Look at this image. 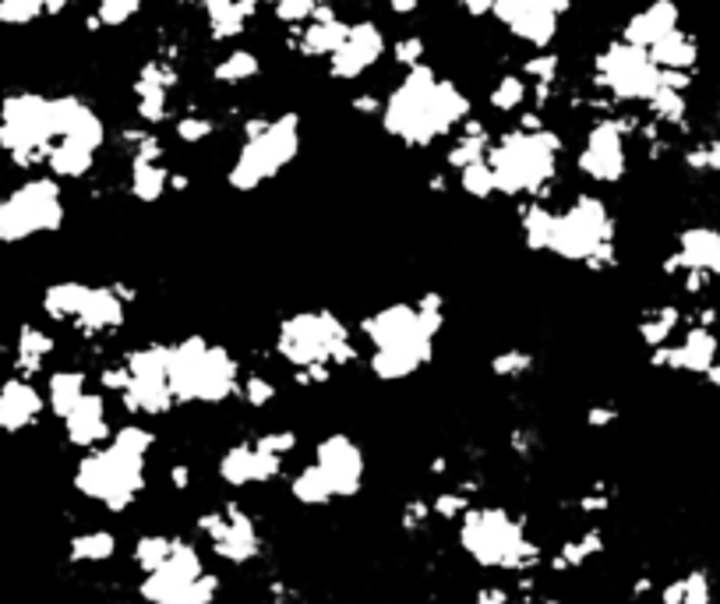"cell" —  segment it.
Returning <instances> with one entry per match:
<instances>
[{
    "label": "cell",
    "instance_id": "cell-1",
    "mask_svg": "<svg viewBox=\"0 0 720 604\" xmlns=\"http://www.w3.org/2000/svg\"><path fill=\"white\" fill-rule=\"evenodd\" d=\"M473 103L453 78H438L431 64L403 71L392 92L381 100V127L407 149H431L442 138H453L462 121H470Z\"/></svg>",
    "mask_w": 720,
    "mask_h": 604
},
{
    "label": "cell",
    "instance_id": "cell-2",
    "mask_svg": "<svg viewBox=\"0 0 720 604\" xmlns=\"http://www.w3.org/2000/svg\"><path fill=\"white\" fill-rule=\"evenodd\" d=\"M488 163L494 170V184L505 198H534L548 202L558 184V163H562V138L544 127H508L494 135Z\"/></svg>",
    "mask_w": 720,
    "mask_h": 604
},
{
    "label": "cell",
    "instance_id": "cell-3",
    "mask_svg": "<svg viewBox=\"0 0 720 604\" xmlns=\"http://www.w3.org/2000/svg\"><path fill=\"white\" fill-rule=\"evenodd\" d=\"M240 361L230 346L209 343L205 337H184L170 343L167 381L178 403H227L240 392Z\"/></svg>",
    "mask_w": 720,
    "mask_h": 604
},
{
    "label": "cell",
    "instance_id": "cell-4",
    "mask_svg": "<svg viewBox=\"0 0 720 604\" xmlns=\"http://www.w3.org/2000/svg\"><path fill=\"white\" fill-rule=\"evenodd\" d=\"M276 357L290 368H308V364H332V368H350L361 361V346L354 329L329 308H308L286 315L276 326Z\"/></svg>",
    "mask_w": 720,
    "mask_h": 604
},
{
    "label": "cell",
    "instance_id": "cell-5",
    "mask_svg": "<svg viewBox=\"0 0 720 604\" xmlns=\"http://www.w3.org/2000/svg\"><path fill=\"white\" fill-rule=\"evenodd\" d=\"M300 152V114L283 110V114L268 117L259 132L244 138V146L227 167V184L237 195H251V191L265 187L272 178H279Z\"/></svg>",
    "mask_w": 720,
    "mask_h": 604
},
{
    "label": "cell",
    "instance_id": "cell-6",
    "mask_svg": "<svg viewBox=\"0 0 720 604\" xmlns=\"http://www.w3.org/2000/svg\"><path fill=\"white\" fill-rule=\"evenodd\" d=\"M68 219L64 184L50 173H28L22 184L0 195V244H25L32 237L60 233Z\"/></svg>",
    "mask_w": 720,
    "mask_h": 604
},
{
    "label": "cell",
    "instance_id": "cell-7",
    "mask_svg": "<svg viewBox=\"0 0 720 604\" xmlns=\"http://www.w3.org/2000/svg\"><path fill=\"white\" fill-rule=\"evenodd\" d=\"M54 146L50 124V95L43 92H8L0 100V156L14 170L36 173L46 167V156Z\"/></svg>",
    "mask_w": 720,
    "mask_h": 604
},
{
    "label": "cell",
    "instance_id": "cell-8",
    "mask_svg": "<svg viewBox=\"0 0 720 604\" xmlns=\"http://www.w3.org/2000/svg\"><path fill=\"white\" fill-rule=\"evenodd\" d=\"M459 545L484 569L523 572L540 559V551L526 537L523 523L512 520L505 509H467L459 520Z\"/></svg>",
    "mask_w": 720,
    "mask_h": 604
},
{
    "label": "cell",
    "instance_id": "cell-9",
    "mask_svg": "<svg viewBox=\"0 0 720 604\" xmlns=\"http://www.w3.org/2000/svg\"><path fill=\"white\" fill-rule=\"evenodd\" d=\"M75 488L85 499L106 505L110 513H124L146 488V456L124 453L121 445H95L75 470Z\"/></svg>",
    "mask_w": 720,
    "mask_h": 604
},
{
    "label": "cell",
    "instance_id": "cell-10",
    "mask_svg": "<svg viewBox=\"0 0 720 604\" xmlns=\"http://www.w3.org/2000/svg\"><path fill=\"white\" fill-rule=\"evenodd\" d=\"M615 241V216L601 195H575L562 213L555 209L548 254L562 262H586L601 244Z\"/></svg>",
    "mask_w": 720,
    "mask_h": 604
},
{
    "label": "cell",
    "instance_id": "cell-11",
    "mask_svg": "<svg viewBox=\"0 0 720 604\" xmlns=\"http://www.w3.org/2000/svg\"><path fill=\"white\" fill-rule=\"evenodd\" d=\"M594 89L615 103H647L661 89V68L643 46L615 39L594 57Z\"/></svg>",
    "mask_w": 720,
    "mask_h": 604
},
{
    "label": "cell",
    "instance_id": "cell-12",
    "mask_svg": "<svg viewBox=\"0 0 720 604\" xmlns=\"http://www.w3.org/2000/svg\"><path fill=\"white\" fill-rule=\"evenodd\" d=\"M639 132L636 117H597L583 138V149L575 152V170L594 184H618L629 173V135Z\"/></svg>",
    "mask_w": 720,
    "mask_h": 604
},
{
    "label": "cell",
    "instance_id": "cell-13",
    "mask_svg": "<svg viewBox=\"0 0 720 604\" xmlns=\"http://www.w3.org/2000/svg\"><path fill=\"white\" fill-rule=\"evenodd\" d=\"M386 50H389V39L378 22L372 19L350 22L346 39L340 43V50L329 57V75L335 82H357L361 75H367L381 57H386Z\"/></svg>",
    "mask_w": 720,
    "mask_h": 604
},
{
    "label": "cell",
    "instance_id": "cell-14",
    "mask_svg": "<svg viewBox=\"0 0 720 604\" xmlns=\"http://www.w3.org/2000/svg\"><path fill=\"white\" fill-rule=\"evenodd\" d=\"M315 467L322 470L335 499L357 495L364 485V453L350 435H325L315 445Z\"/></svg>",
    "mask_w": 720,
    "mask_h": 604
},
{
    "label": "cell",
    "instance_id": "cell-15",
    "mask_svg": "<svg viewBox=\"0 0 720 604\" xmlns=\"http://www.w3.org/2000/svg\"><path fill=\"white\" fill-rule=\"evenodd\" d=\"M491 14L508 29L512 39L534 50H548L558 36V14L544 0H494Z\"/></svg>",
    "mask_w": 720,
    "mask_h": 604
},
{
    "label": "cell",
    "instance_id": "cell-16",
    "mask_svg": "<svg viewBox=\"0 0 720 604\" xmlns=\"http://www.w3.org/2000/svg\"><path fill=\"white\" fill-rule=\"evenodd\" d=\"M50 124H54V141H82V146L100 152L106 146V121L95 114V106L85 103L82 95H50Z\"/></svg>",
    "mask_w": 720,
    "mask_h": 604
},
{
    "label": "cell",
    "instance_id": "cell-17",
    "mask_svg": "<svg viewBox=\"0 0 720 604\" xmlns=\"http://www.w3.org/2000/svg\"><path fill=\"white\" fill-rule=\"evenodd\" d=\"M431 357H435V337H410L389 346H375L367 354V372H372L378 381H403L410 375H418L421 368H427Z\"/></svg>",
    "mask_w": 720,
    "mask_h": 604
},
{
    "label": "cell",
    "instance_id": "cell-18",
    "mask_svg": "<svg viewBox=\"0 0 720 604\" xmlns=\"http://www.w3.org/2000/svg\"><path fill=\"white\" fill-rule=\"evenodd\" d=\"M124 322H127V300L114 290V283H100V286L92 283L85 305L71 326L82 340L95 343V340H106V337H114V332H121Z\"/></svg>",
    "mask_w": 720,
    "mask_h": 604
},
{
    "label": "cell",
    "instance_id": "cell-19",
    "mask_svg": "<svg viewBox=\"0 0 720 604\" xmlns=\"http://www.w3.org/2000/svg\"><path fill=\"white\" fill-rule=\"evenodd\" d=\"M43 410H46V396L36 386V378L8 375L0 381V432L4 435H19L25 428L39 424Z\"/></svg>",
    "mask_w": 720,
    "mask_h": 604
},
{
    "label": "cell",
    "instance_id": "cell-20",
    "mask_svg": "<svg viewBox=\"0 0 720 604\" xmlns=\"http://www.w3.org/2000/svg\"><path fill=\"white\" fill-rule=\"evenodd\" d=\"M283 474V456H272L259 445L237 442L219 456V477L230 488H248V485H268Z\"/></svg>",
    "mask_w": 720,
    "mask_h": 604
},
{
    "label": "cell",
    "instance_id": "cell-21",
    "mask_svg": "<svg viewBox=\"0 0 720 604\" xmlns=\"http://www.w3.org/2000/svg\"><path fill=\"white\" fill-rule=\"evenodd\" d=\"M290 32H294V50L300 57H311V60L325 57L329 60L335 50H340V43L346 39L350 22H343L340 14H335V8H329V0H325V4H318V11L311 14V22H304Z\"/></svg>",
    "mask_w": 720,
    "mask_h": 604
},
{
    "label": "cell",
    "instance_id": "cell-22",
    "mask_svg": "<svg viewBox=\"0 0 720 604\" xmlns=\"http://www.w3.org/2000/svg\"><path fill=\"white\" fill-rule=\"evenodd\" d=\"M57 354V337L39 322H22L11 343V375L39 378Z\"/></svg>",
    "mask_w": 720,
    "mask_h": 604
},
{
    "label": "cell",
    "instance_id": "cell-23",
    "mask_svg": "<svg viewBox=\"0 0 720 604\" xmlns=\"http://www.w3.org/2000/svg\"><path fill=\"white\" fill-rule=\"evenodd\" d=\"M64 435H68L71 445L78 449H95L103 445L114 428H110V413H106V396L103 392H85L78 407L64 418Z\"/></svg>",
    "mask_w": 720,
    "mask_h": 604
},
{
    "label": "cell",
    "instance_id": "cell-24",
    "mask_svg": "<svg viewBox=\"0 0 720 604\" xmlns=\"http://www.w3.org/2000/svg\"><path fill=\"white\" fill-rule=\"evenodd\" d=\"M678 29V4L675 0H653L643 11H636L632 19L621 29V39L632 43V46H643L650 50L653 43L664 39L667 32Z\"/></svg>",
    "mask_w": 720,
    "mask_h": 604
},
{
    "label": "cell",
    "instance_id": "cell-25",
    "mask_svg": "<svg viewBox=\"0 0 720 604\" xmlns=\"http://www.w3.org/2000/svg\"><path fill=\"white\" fill-rule=\"evenodd\" d=\"M491 141H494V135H491V127H488L484 121H477V117L462 121V124L456 127L449 149H445V167H449V170H462V167L477 163V159H488Z\"/></svg>",
    "mask_w": 720,
    "mask_h": 604
},
{
    "label": "cell",
    "instance_id": "cell-26",
    "mask_svg": "<svg viewBox=\"0 0 720 604\" xmlns=\"http://www.w3.org/2000/svg\"><path fill=\"white\" fill-rule=\"evenodd\" d=\"M89 286L85 280H57L43 290L39 297V311L46 322H60V326H71L78 311H82L85 297H89Z\"/></svg>",
    "mask_w": 720,
    "mask_h": 604
},
{
    "label": "cell",
    "instance_id": "cell-27",
    "mask_svg": "<svg viewBox=\"0 0 720 604\" xmlns=\"http://www.w3.org/2000/svg\"><path fill=\"white\" fill-rule=\"evenodd\" d=\"M95 149L82 146V141H68V138H57L50 146V156H46V167L43 173H50L60 184L64 181H85L89 173L95 170Z\"/></svg>",
    "mask_w": 720,
    "mask_h": 604
},
{
    "label": "cell",
    "instance_id": "cell-28",
    "mask_svg": "<svg viewBox=\"0 0 720 604\" xmlns=\"http://www.w3.org/2000/svg\"><path fill=\"white\" fill-rule=\"evenodd\" d=\"M89 392V375L82 368H54L46 375V410L54 413V418H68V413L78 407V400Z\"/></svg>",
    "mask_w": 720,
    "mask_h": 604
},
{
    "label": "cell",
    "instance_id": "cell-29",
    "mask_svg": "<svg viewBox=\"0 0 720 604\" xmlns=\"http://www.w3.org/2000/svg\"><path fill=\"white\" fill-rule=\"evenodd\" d=\"M647 54L661 71H689L693 64L699 60V46H696V39L689 36V32L675 29V32H667L664 39L653 43Z\"/></svg>",
    "mask_w": 720,
    "mask_h": 604
},
{
    "label": "cell",
    "instance_id": "cell-30",
    "mask_svg": "<svg viewBox=\"0 0 720 604\" xmlns=\"http://www.w3.org/2000/svg\"><path fill=\"white\" fill-rule=\"evenodd\" d=\"M127 191L141 205H156L170 195V170L163 163H149V159H132V178H127Z\"/></svg>",
    "mask_w": 720,
    "mask_h": 604
},
{
    "label": "cell",
    "instance_id": "cell-31",
    "mask_svg": "<svg viewBox=\"0 0 720 604\" xmlns=\"http://www.w3.org/2000/svg\"><path fill=\"white\" fill-rule=\"evenodd\" d=\"M259 75H262V57L254 54V50H248V46L227 50V54L216 60V68H213L216 82H219V86H230V89L248 86V82H254Z\"/></svg>",
    "mask_w": 720,
    "mask_h": 604
},
{
    "label": "cell",
    "instance_id": "cell-32",
    "mask_svg": "<svg viewBox=\"0 0 720 604\" xmlns=\"http://www.w3.org/2000/svg\"><path fill=\"white\" fill-rule=\"evenodd\" d=\"M551 230H555V209L548 202H526L519 205V233L523 244L530 251H548L551 248Z\"/></svg>",
    "mask_w": 720,
    "mask_h": 604
},
{
    "label": "cell",
    "instance_id": "cell-33",
    "mask_svg": "<svg viewBox=\"0 0 720 604\" xmlns=\"http://www.w3.org/2000/svg\"><path fill=\"white\" fill-rule=\"evenodd\" d=\"M117 551V537L110 531H85V534H75L68 555L71 562H82V566H100L106 559H114Z\"/></svg>",
    "mask_w": 720,
    "mask_h": 604
},
{
    "label": "cell",
    "instance_id": "cell-34",
    "mask_svg": "<svg viewBox=\"0 0 720 604\" xmlns=\"http://www.w3.org/2000/svg\"><path fill=\"white\" fill-rule=\"evenodd\" d=\"M526 103H530V82L523 75H502L488 95V106L494 114H523Z\"/></svg>",
    "mask_w": 720,
    "mask_h": 604
},
{
    "label": "cell",
    "instance_id": "cell-35",
    "mask_svg": "<svg viewBox=\"0 0 720 604\" xmlns=\"http://www.w3.org/2000/svg\"><path fill=\"white\" fill-rule=\"evenodd\" d=\"M456 184H459L462 195L473 198V202H488V198L499 195V184H494V170H491L488 159H477V163L456 170Z\"/></svg>",
    "mask_w": 720,
    "mask_h": 604
},
{
    "label": "cell",
    "instance_id": "cell-36",
    "mask_svg": "<svg viewBox=\"0 0 720 604\" xmlns=\"http://www.w3.org/2000/svg\"><path fill=\"white\" fill-rule=\"evenodd\" d=\"M678 308H650L639 318V340H643L650 350H658L671 340V332L678 329Z\"/></svg>",
    "mask_w": 720,
    "mask_h": 604
},
{
    "label": "cell",
    "instance_id": "cell-37",
    "mask_svg": "<svg viewBox=\"0 0 720 604\" xmlns=\"http://www.w3.org/2000/svg\"><path fill=\"white\" fill-rule=\"evenodd\" d=\"M248 14L240 11V4H227V8H213V11H205V25H209V36L216 39V43H230V39H237V36H244V29H248Z\"/></svg>",
    "mask_w": 720,
    "mask_h": 604
},
{
    "label": "cell",
    "instance_id": "cell-38",
    "mask_svg": "<svg viewBox=\"0 0 720 604\" xmlns=\"http://www.w3.org/2000/svg\"><path fill=\"white\" fill-rule=\"evenodd\" d=\"M290 491H294V499L300 502V505H329L335 495H332V488H329V481L322 477V470H318L315 464L311 467H304L294 481H290Z\"/></svg>",
    "mask_w": 720,
    "mask_h": 604
},
{
    "label": "cell",
    "instance_id": "cell-39",
    "mask_svg": "<svg viewBox=\"0 0 720 604\" xmlns=\"http://www.w3.org/2000/svg\"><path fill=\"white\" fill-rule=\"evenodd\" d=\"M173 545H178V540L167 537V534H146V537H138V540H135V566H138L141 572L159 569V566L170 559Z\"/></svg>",
    "mask_w": 720,
    "mask_h": 604
},
{
    "label": "cell",
    "instance_id": "cell-40",
    "mask_svg": "<svg viewBox=\"0 0 720 604\" xmlns=\"http://www.w3.org/2000/svg\"><path fill=\"white\" fill-rule=\"evenodd\" d=\"M647 110H650V117L658 121V124H682L685 121V110H689V103H685V95L682 92H675V89H658L647 100Z\"/></svg>",
    "mask_w": 720,
    "mask_h": 604
},
{
    "label": "cell",
    "instance_id": "cell-41",
    "mask_svg": "<svg viewBox=\"0 0 720 604\" xmlns=\"http://www.w3.org/2000/svg\"><path fill=\"white\" fill-rule=\"evenodd\" d=\"M534 372V354L530 350H502V354L491 357V375L494 378H505V381H519Z\"/></svg>",
    "mask_w": 720,
    "mask_h": 604
},
{
    "label": "cell",
    "instance_id": "cell-42",
    "mask_svg": "<svg viewBox=\"0 0 720 604\" xmlns=\"http://www.w3.org/2000/svg\"><path fill=\"white\" fill-rule=\"evenodd\" d=\"M43 14V0H0V25L4 29H28Z\"/></svg>",
    "mask_w": 720,
    "mask_h": 604
},
{
    "label": "cell",
    "instance_id": "cell-43",
    "mask_svg": "<svg viewBox=\"0 0 720 604\" xmlns=\"http://www.w3.org/2000/svg\"><path fill=\"white\" fill-rule=\"evenodd\" d=\"M146 0H95V19L103 29H124L132 19H138V11Z\"/></svg>",
    "mask_w": 720,
    "mask_h": 604
},
{
    "label": "cell",
    "instance_id": "cell-44",
    "mask_svg": "<svg viewBox=\"0 0 720 604\" xmlns=\"http://www.w3.org/2000/svg\"><path fill=\"white\" fill-rule=\"evenodd\" d=\"M173 135H178L181 146H202V141H209L216 135V121L191 110V114L173 121Z\"/></svg>",
    "mask_w": 720,
    "mask_h": 604
},
{
    "label": "cell",
    "instance_id": "cell-45",
    "mask_svg": "<svg viewBox=\"0 0 720 604\" xmlns=\"http://www.w3.org/2000/svg\"><path fill=\"white\" fill-rule=\"evenodd\" d=\"M276 381H272L268 375H262V372H248L244 378H240V400H244L248 407H254V410H262V407H268L272 400H276Z\"/></svg>",
    "mask_w": 720,
    "mask_h": 604
},
{
    "label": "cell",
    "instance_id": "cell-46",
    "mask_svg": "<svg viewBox=\"0 0 720 604\" xmlns=\"http://www.w3.org/2000/svg\"><path fill=\"white\" fill-rule=\"evenodd\" d=\"M558 68H562V60L555 50H537L523 60V78H530V86H555Z\"/></svg>",
    "mask_w": 720,
    "mask_h": 604
},
{
    "label": "cell",
    "instance_id": "cell-47",
    "mask_svg": "<svg viewBox=\"0 0 720 604\" xmlns=\"http://www.w3.org/2000/svg\"><path fill=\"white\" fill-rule=\"evenodd\" d=\"M110 442L121 445L124 453H135V456H149V449L156 445V435L149 432L146 424H124L117 428L114 435H110Z\"/></svg>",
    "mask_w": 720,
    "mask_h": 604
},
{
    "label": "cell",
    "instance_id": "cell-48",
    "mask_svg": "<svg viewBox=\"0 0 720 604\" xmlns=\"http://www.w3.org/2000/svg\"><path fill=\"white\" fill-rule=\"evenodd\" d=\"M470 509V499L467 491L456 488V491H438L435 499H431V513L442 516V520H462V513Z\"/></svg>",
    "mask_w": 720,
    "mask_h": 604
},
{
    "label": "cell",
    "instance_id": "cell-49",
    "mask_svg": "<svg viewBox=\"0 0 720 604\" xmlns=\"http://www.w3.org/2000/svg\"><path fill=\"white\" fill-rule=\"evenodd\" d=\"M392 60H396V68H403V71L418 68V64H424V39L421 36L396 39L392 43Z\"/></svg>",
    "mask_w": 720,
    "mask_h": 604
},
{
    "label": "cell",
    "instance_id": "cell-50",
    "mask_svg": "<svg viewBox=\"0 0 720 604\" xmlns=\"http://www.w3.org/2000/svg\"><path fill=\"white\" fill-rule=\"evenodd\" d=\"M100 386H103V392H117V396H121L127 386H132V372H127L124 357L114 361V364H103V368H100Z\"/></svg>",
    "mask_w": 720,
    "mask_h": 604
},
{
    "label": "cell",
    "instance_id": "cell-51",
    "mask_svg": "<svg viewBox=\"0 0 720 604\" xmlns=\"http://www.w3.org/2000/svg\"><path fill=\"white\" fill-rule=\"evenodd\" d=\"M254 445H259V449H265V453H272V456H286V453L297 449V435L286 432V428H279V432L259 435V438H254Z\"/></svg>",
    "mask_w": 720,
    "mask_h": 604
},
{
    "label": "cell",
    "instance_id": "cell-52",
    "mask_svg": "<svg viewBox=\"0 0 720 604\" xmlns=\"http://www.w3.org/2000/svg\"><path fill=\"white\" fill-rule=\"evenodd\" d=\"M431 516H435V513H431V502H421V499H418V502H407V509H403V527H407V531H421Z\"/></svg>",
    "mask_w": 720,
    "mask_h": 604
},
{
    "label": "cell",
    "instance_id": "cell-53",
    "mask_svg": "<svg viewBox=\"0 0 720 604\" xmlns=\"http://www.w3.org/2000/svg\"><path fill=\"white\" fill-rule=\"evenodd\" d=\"M350 106H354L357 114H364V117H378V114H381V95L361 92V95H354V100H350Z\"/></svg>",
    "mask_w": 720,
    "mask_h": 604
},
{
    "label": "cell",
    "instance_id": "cell-54",
    "mask_svg": "<svg viewBox=\"0 0 720 604\" xmlns=\"http://www.w3.org/2000/svg\"><path fill=\"white\" fill-rule=\"evenodd\" d=\"M615 421H618V410L612 403H601V407H590L586 410V424L590 428H607V424H615Z\"/></svg>",
    "mask_w": 720,
    "mask_h": 604
},
{
    "label": "cell",
    "instance_id": "cell-55",
    "mask_svg": "<svg viewBox=\"0 0 720 604\" xmlns=\"http://www.w3.org/2000/svg\"><path fill=\"white\" fill-rule=\"evenodd\" d=\"M459 8L470 14V19H484V14H491L494 0H459Z\"/></svg>",
    "mask_w": 720,
    "mask_h": 604
},
{
    "label": "cell",
    "instance_id": "cell-56",
    "mask_svg": "<svg viewBox=\"0 0 720 604\" xmlns=\"http://www.w3.org/2000/svg\"><path fill=\"white\" fill-rule=\"evenodd\" d=\"M170 485L178 488V491H184L191 485V467L187 464H173L170 467Z\"/></svg>",
    "mask_w": 720,
    "mask_h": 604
},
{
    "label": "cell",
    "instance_id": "cell-57",
    "mask_svg": "<svg viewBox=\"0 0 720 604\" xmlns=\"http://www.w3.org/2000/svg\"><path fill=\"white\" fill-rule=\"evenodd\" d=\"M187 187H191V178H187V173L170 170V191H178V195H181V191H187Z\"/></svg>",
    "mask_w": 720,
    "mask_h": 604
},
{
    "label": "cell",
    "instance_id": "cell-58",
    "mask_svg": "<svg viewBox=\"0 0 720 604\" xmlns=\"http://www.w3.org/2000/svg\"><path fill=\"white\" fill-rule=\"evenodd\" d=\"M71 4H75V0H43V11L46 14H64Z\"/></svg>",
    "mask_w": 720,
    "mask_h": 604
},
{
    "label": "cell",
    "instance_id": "cell-59",
    "mask_svg": "<svg viewBox=\"0 0 720 604\" xmlns=\"http://www.w3.org/2000/svg\"><path fill=\"white\" fill-rule=\"evenodd\" d=\"M544 4H548V8H551V11L558 14V19H562V14H565V11L572 8V0H544Z\"/></svg>",
    "mask_w": 720,
    "mask_h": 604
},
{
    "label": "cell",
    "instance_id": "cell-60",
    "mask_svg": "<svg viewBox=\"0 0 720 604\" xmlns=\"http://www.w3.org/2000/svg\"><path fill=\"white\" fill-rule=\"evenodd\" d=\"M178 4H184V8H191V4H202V0H178Z\"/></svg>",
    "mask_w": 720,
    "mask_h": 604
}]
</instances>
